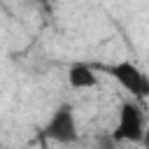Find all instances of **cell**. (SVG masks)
Segmentation results:
<instances>
[{
    "label": "cell",
    "mask_w": 149,
    "mask_h": 149,
    "mask_svg": "<svg viewBox=\"0 0 149 149\" xmlns=\"http://www.w3.org/2000/svg\"><path fill=\"white\" fill-rule=\"evenodd\" d=\"M147 137V114L144 105L128 98L121 109H119V121L112 133L114 142H130V144H142Z\"/></svg>",
    "instance_id": "obj_1"
},
{
    "label": "cell",
    "mask_w": 149,
    "mask_h": 149,
    "mask_svg": "<svg viewBox=\"0 0 149 149\" xmlns=\"http://www.w3.org/2000/svg\"><path fill=\"white\" fill-rule=\"evenodd\" d=\"M107 72L130 93V98L133 100H137V102H142L144 98H147V93H149V81H147V74L135 65V63H130V61H121V63H114V65H109L107 68Z\"/></svg>",
    "instance_id": "obj_2"
},
{
    "label": "cell",
    "mask_w": 149,
    "mask_h": 149,
    "mask_svg": "<svg viewBox=\"0 0 149 149\" xmlns=\"http://www.w3.org/2000/svg\"><path fill=\"white\" fill-rule=\"evenodd\" d=\"M44 133H47L49 140L61 142V144L74 142V140H77V116H74V109H72L70 105H61V107L51 114Z\"/></svg>",
    "instance_id": "obj_3"
},
{
    "label": "cell",
    "mask_w": 149,
    "mask_h": 149,
    "mask_svg": "<svg viewBox=\"0 0 149 149\" xmlns=\"http://www.w3.org/2000/svg\"><path fill=\"white\" fill-rule=\"evenodd\" d=\"M68 81H70V86H72L74 91L98 88V84H100L95 70L88 68V65H84V63H74V65H70V70H68Z\"/></svg>",
    "instance_id": "obj_4"
},
{
    "label": "cell",
    "mask_w": 149,
    "mask_h": 149,
    "mask_svg": "<svg viewBox=\"0 0 149 149\" xmlns=\"http://www.w3.org/2000/svg\"><path fill=\"white\" fill-rule=\"evenodd\" d=\"M37 2H49V0H37Z\"/></svg>",
    "instance_id": "obj_5"
}]
</instances>
